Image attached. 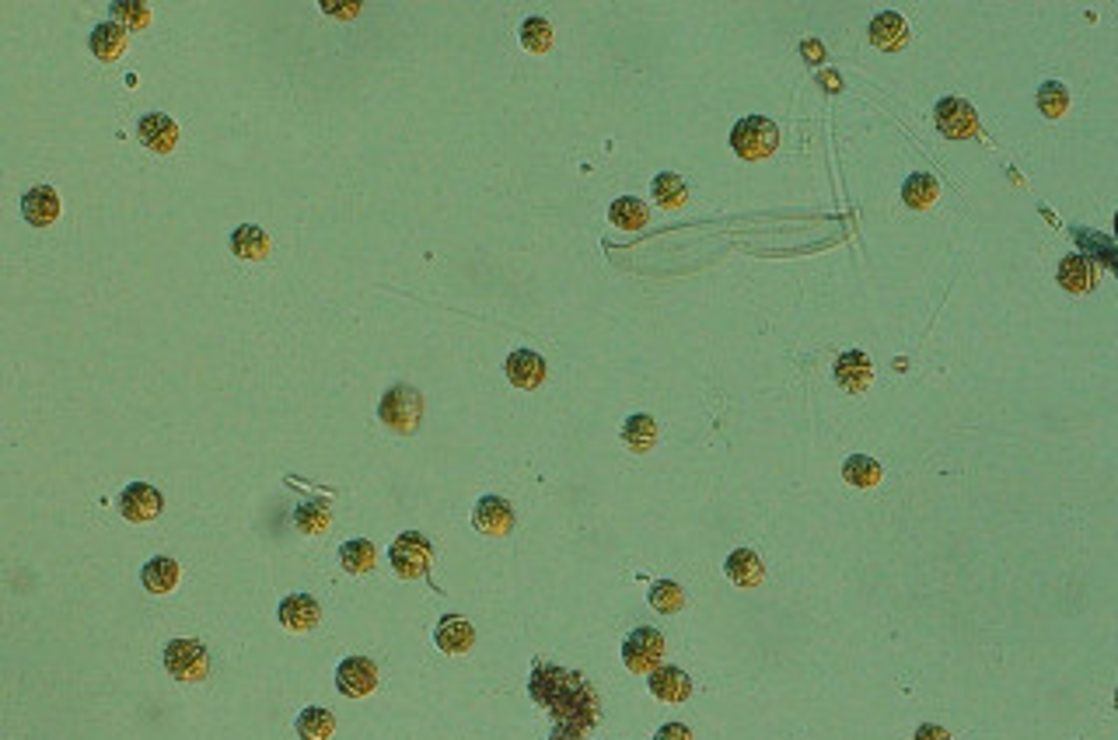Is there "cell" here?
<instances>
[{
    "label": "cell",
    "mask_w": 1118,
    "mask_h": 740,
    "mask_svg": "<svg viewBox=\"0 0 1118 740\" xmlns=\"http://www.w3.org/2000/svg\"><path fill=\"white\" fill-rule=\"evenodd\" d=\"M780 144V126L766 116H745L738 126L731 130V147L738 158L745 161H762L776 151Z\"/></svg>",
    "instance_id": "6da1fadb"
},
{
    "label": "cell",
    "mask_w": 1118,
    "mask_h": 740,
    "mask_svg": "<svg viewBox=\"0 0 1118 740\" xmlns=\"http://www.w3.org/2000/svg\"><path fill=\"white\" fill-rule=\"evenodd\" d=\"M378 416H381V423H385L388 430L413 433L416 426H420V419H423V398H420V391H413L409 384H395V388H388L385 395H381Z\"/></svg>",
    "instance_id": "7a4b0ae2"
},
{
    "label": "cell",
    "mask_w": 1118,
    "mask_h": 740,
    "mask_svg": "<svg viewBox=\"0 0 1118 740\" xmlns=\"http://www.w3.org/2000/svg\"><path fill=\"white\" fill-rule=\"evenodd\" d=\"M165 667L175 681L193 685V681H203L210 674V653L196 639H172L165 646Z\"/></svg>",
    "instance_id": "3957f363"
},
{
    "label": "cell",
    "mask_w": 1118,
    "mask_h": 740,
    "mask_svg": "<svg viewBox=\"0 0 1118 740\" xmlns=\"http://www.w3.org/2000/svg\"><path fill=\"white\" fill-rule=\"evenodd\" d=\"M661 657H664V636L657 629H650V625L633 629L626 636V643H622V660H626V667L633 674L657 671V667H661Z\"/></svg>",
    "instance_id": "277c9868"
},
{
    "label": "cell",
    "mask_w": 1118,
    "mask_h": 740,
    "mask_svg": "<svg viewBox=\"0 0 1118 740\" xmlns=\"http://www.w3.org/2000/svg\"><path fill=\"white\" fill-rule=\"evenodd\" d=\"M430 562H434V549L423 535L416 531H406L392 542V569L402 576V580H416V576L430 573Z\"/></svg>",
    "instance_id": "5b68a950"
},
{
    "label": "cell",
    "mask_w": 1118,
    "mask_h": 740,
    "mask_svg": "<svg viewBox=\"0 0 1118 740\" xmlns=\"http://www.w3.org/2000/svg\"><path fill=\"white\" fill-rule=\"evenodd\" d=\"M937 130L947 140H968L979 137V116L965 98H944L937 105Z\"/></svg>",
    "instance_id": "8992f818"
},
{
    "label": "cell",
    "mask_w": 1118,
    "mask_h": 740,
    "mask_svg": "<svg viewBox=\"0 0 1118 740\" xmlns=\"http://www.w3.org/2000/svg\"><path fill=\"white\" fill-rule=\"evenodd\" d=\"M336 688L346 699H364L378 688V667L367 657H346L336 667Z\"/></svg>",
    "instance_id": "52a82bcc"
},
{
    "label": "cell",
    "mask_w": 1118,
    "mask_h": 740,
    "mask_svg": "<svg viewBox=\"0 0 1118 740\" xmlns=\"http://www.w3.org/2000/svg\"><path fill=\"white\" fill-rule=\"evenodd\" d=\"M161 507H165V500H161L158 489L147 486V482H133V486H126L123 496H119V514L130 524L154 521V517L161 514Z\"/></svg>",
    "instance_id": "ba28073f"
},
{
    "label": "cell",
    "mask_w": 1118,
    "mask_h": 740,
    "mask_svg": "<svg viewBox=\"0 0 1118 740\" xmlns=\"http://www.w3.org/2000/svg\"><path fill=\"white\" fill-rule=\"evenodd\" d=\"M472 524H476V531H483V535H490V538L511 535V528H514L511 503H507L504 496H483V500L476 503V510H472Z\"/></svg>",
    "instance_id": "9c48e42d"
},
{
    "label": "cell",
    "mask_w": 1118,
    "mask_h": 740,
    "mask_svg": "<svg viewBox=\"0 0 1118 740\" xmlns=\"http://www.w3.org/2000/svg\"><path fill=\"white\" fill-rule=\"evenodd\" d=\"M280 625L287 632H311L318 622H322V608H318L315 597L308 594H290L280 601V611H277Z\"/></svg>",
    "instance_id": "30bf717a"
},
{
    "label": "cell",
    "mask_w": 1118,
    "mask_h": 740,
    "mask_svg": "<svg viewBox=\"0 0 1118 740\" xmlns=\"http://www.w3.org/2000/svg\"><path fill=\"white\" fill-rule=\"evenodd\" d=\"M137 140L147 147V151L168 154V151H175V144H179V126H175V119L161 116V112H151V116H144L137 123Z\"/></svg>",
    "instance_id": "8fae6325"
},
{
    "label": "cell",
    "mask_w": 1118,
    "mask_h": 740,
    "mask_svg": "<svg viewBox=\"0 0 1118 740\" xmlns=\"http://www.w3.org/2000/svg\"><path fill=\"white\" fill-rule=\"evenodd\" d=\"M650 695L661 702H685L692 695V678L682 667L661 664L657 671H650Z\"/></svg>",
    "instance_id": "7c38bea8"
},
{
    "label": "cell",
    "mask_w": 1118,
    "mask_h": 740,
    "mask_svg": "<svg viewBox=\"0 0 1118 740\" xmlns=\"http://www.w3.org/2000/svg\"><path fill=\"white\" fill-rule=\"evenodd\" d=\"M21 213L32 227H49L60 217V196L49 185H35L21 196Z\"/></svg>",
    "instance_id": "4fadbf2b"
},
{
    "label": "cell",
    "mask_w": 1118,
    "mask_h": 740,
    "mask_svg": "<svg viewBox=\"0 0 1118 740\" xmlns=\"http://www.w3.org/2000/svg\"><path fill=\"white\" fill-rule=\"evenodd\" d=\"M507 381L514 384V388H539L542 381H546V360L539 357L535 350H514L511 357H507Z\"/></svg>",
    "instance_id": "5bb4252c"
},
{
    "label": "cell",
    "mask_w": 1118,
    "mask_h": 740,
    "mask_svg": "<svg viewBox=\"0 0 1118 740\" xmlns=\"http://www.w3.org/2000/svg\"><path fill=\"white\" fill-rule=\"evenodd\" d=\"M434 639H437V646H441L444 653H451V657H462V653H469L472 643H476V629H472V622H465V618L444 615L441 622H437V629H434Z\"/></svg>",
    "instance_id": "9a60e30c"
},
{
    "label": "cell",
    "mask_w": 1118,
    "mask_h": 740,
    "mask_svg": "<svg viewBox=\"0 0 1118 740\" xmlns=\"http://www.w3.org/2000/svg\"><path fill=\"white\" fill-rule=\"evenodd\" d=\"M870 377H874V367H870V357L860 350H849L836 360V381L842 391L856 395V391H867Z\"/></svg>",
    "instance_id": "2e32d148"
},
{
    "label": "cell",
    "mask_w": 1118,
    "mask_h": 740,
    "mask_svg": "<svg viewBox=\"0 0 1118 740\" xmlns=\"http://www.w3.org/2000/svg\"><path fill=\"white\" fill-rule=\"evenodd\" d=\"M870 42H874L877 49H884V53H895V49H902L905 42H909V25H905V18L895 11L877 14V18L870 21Z\"/></svg>",
    "instance_id": "e0dca14e"
},
{
    "label": "cell",
    "mask_w": 1118,
    "mask_h": 740,
    "mask_svg": "<svg viewBox=\"0 0 1118 740\" xmlns=\"http://www.w3.org/2000/svg\"><path fill=\"white\" fill-rule=\"evenodd\" d=\"M724 573H727V580H731L734 587H759V583L766 580L762 559L752 549H738V552L727 555Z\"/></svg>",
    "instance_id": "ac0fdd59"
},
{
    "label": "cell",
    "mask_w": 1118,
    "mask_h": 740,
    "mask_svg": "<svg viewBox=\"0 0 1118 740\" xmlns=\"http://www.w3.org/2000/svg\"><path fill=\"white\" fill-rule=\"evenodd\" d=\"M88 46H91V53H95V60H102V63L119 60L126 49V28L116 25V21H102V25L91 32Z\"/></svg>",
    "instance_id": "d6986e66"
},
{
    "label": "cell",
    "mask_w": 1118,
    "mask_h": 740,
    "mask_svg": "<svg viewBox=\"0 0 1118 740\" xmlns=\"http://www.w3.org/2000/svg\"><path fill=\"white\" fill-rule=\"evenodd\" d=\"M179 562L168 559V555H158V559L144 562V569H140V580H144V587L151 590V594H168V590L179 587Z\"/></svg>",
    "instance_id": "ffe728a7"
},
{
    "label": "cell",
    "mask_w": 1118,
    "mask_h": 740,
    "mask_svg": "<svg viewBox=\"0 0 1118 740\" xmlns=\"http://www.w3.org/2000/svg\"><path fill=\"white\" fill-rule=\"evenodd\" d=\"M231 252L245 262H259L270 255V234L256 224H242L235 234H231Z\"/></svg>",
    "instance_id": "44dd1931"
},
{
    "label": "cell",
    "mask_w": 1118,
    "mask_h": 740,
    "mask_svg": "<svg viewBox=\"0 0 1118 740\" xmlns=\"http://www.w3.org/2000/svg\"><path fill=\"white\" fill-rule=\"evenodd\" d=\"M294 730H297V737L301 740H329L332 734H336V716L322 706H308L301 716H297Z\"/></svg>",
    "instance_id": "7402d4cb"
},
{
    "label": "cell",
    "mask_w": 1118,
    "mask_h": 740,
    "mask_svg": "<svg viewBox=\"0 0 1118 740\" xmlns=\"http://www.w3.org/2000/svg\"><path fill=\"white\" fill-rule=\"evenodd\" d=\"M622 440H626L629 451L647 454L650 447L657 444V423H654V416H647V412H636V416H629L626 426H622Z\"/></svg>",
    "instance_id": "603a6c76"
},
{
    "label": "cell",
    "mask_w": 1118,
    "mask_h": 740,
    "mask_svg": "<svg viewBox=\"0 0 1118 740\" xmlns=\"http://www.w3.org/2000/svg\"><path fill=\"white\" fill-rule=\"evenodd\" d=\"M374 562H378V552H374V545L367 538H353V542H343V549H339V566L353 576L371 573Z\"/></svg>",
    "instance_id": "cb8c5ba5"
},
{
    "label": "cell",
    "mask_w": 1118,
    "mask_h": 740,
    "mask_svg": "<svg viewBox=\"0 0 1118 740\" xmlns=\"http://www.w3.org/2000/svg\"><path fill=\"white\" fill-rule=\"evenodd\" d=\"M329 521H332V510H329V503H322V500H304L301 507L294 510V524L301 535H325V531H329Z\"/></svg>",
    "instance_id": "d4e9b609"
},
{
    "label": "cell",
    "mask_w": 1118,
    "mask_h": 740,
    "mask_svg": "<svg viewBox=\"0 0 1118 740\" xmlns=\"http://www.w3.org/2000/svg\"><path fill=\"white\" fill-rule=\"evenodd\" d=\"M881 475H884L881 465H877L874 458H867V454H853V458H846V465H842V479L856 489H874L877 482H881Z\"/></svg>",
    "instance_id": "484cf974"
},
{
    "label": "cell",
    "mask_w": 1118,
    "mask_h": 740,
    "mask_svg": "<svg viewBox=\"0 0 1118 740\" xmlns=\"http://www.w3.org/2000/svg\"><path fill=\"white\" fill-rule=\"evenodd\" d=\"M1059 283H1063L1070 294H1087V290L1094 287L1091 262L1080 259V255H1070V259H1063V266H1059Z\"/></svg>",
    "instance_id": "4316f807"
},
{
    "label": "cell",
    "mask_w": 1118,
    "mask_h": 740,
    "mask_svg": "<svg viewBox=\"0 0 1118 740\" xmlns=\"http://www.w3.org/2000/svg\"><path fill=\"white\" fill-rule=\"evenodd\" d=\"M608 217H612V224L622 227V231H640V227L647 224V206L633 196H622L608 206Z\"/></svg>",
    "instance_id": "83f0119b"
},
{
    "label": "cell",
    "mask_w": 1118,
    "mask_h": 740,
    "mask_svg": "<svg viewBox=\"0 0 1118 740\" xmlns=\"http://www.w3.org/2000/svg\"><path fill=\"white\" fill-rule=\"evenodd\" d=\"M937 196H940V185H937V179H933V175H926V172L912 175V179L905 182V189H902V199L912 206V210H926V206L937 203Z\"/></svg>",
    "instance_id": "f1b7e54d"
},
{
    "label": "cell",
    "mask_w": 1118,
    "mask_h": 740,
    "mask_svg": "<svg viewBox=\"0 0 1118 740\" xmlns=\"http://www.w3.org/2000/svg\"><path fill=\"white\" fill-rule=\"evenodd\" d=\"M650 604H654L661 615H675V611L685 608V590L682 583L675 580H657L654 587H650Z\"/></svg>",
    "instance_id": "f546056e"
},
{
    "label": "cell",
    "mask_w": 1118,
    "mask_h": 740,
    "mask_svg": "<svg viewBox=\"0 0 1118 740\" xmlns=\"http://www.w3.org/2000/svg\"><path fill=\"white\" fill-rule=\"evenodd\" d=\"M521 46L528 49V53H549V46H553V25H549L546 18H525V25H521Z\"/></svg>",
    "instance_id": "4dcf8cb0"
},
{
    "label": "cell",
    "mask_w": 1118,
    "mask_h": 740,
    "mask_svg": "<svg viewBox=\"0 0 1118 740\" xmlns=\"http://www.w3.org/2000/svg\"><path fill=\"white\" fill-rule=\"evenodd\" d=\"M1038 109H1042L1049 119H1059L1066 109H1070V91H1066L1059 81H1045L1042 91H1038Z\"/></svg>",
    "instance_id": "1f68e13d"
},
{
    "label": "cell",
    "mask_w": 1118,
    "mask_h": 740,
    "mask_svg": "<svg viewBox=\"0 0 1118 740\" xmlns=\"http://www.w3.org/2000/svg\"><path fill=\"white\" fill-rule=\"evenodd\" d=\"M685 196H689V189H685V182L678 179V175H671V172H664V175H657L654 179V199L661 206H682L685 203Z\"/></svg>",
    "instance_id": "d6a6232c"
},
{
    "label": "cell",
    "mask_w": 1118,
    "mask_h": 740,
    "mask_svg": "<svg viewBox=\"0 0 1118 740\" xmlns=\"http://www.w3.org/2000/svg\"><path fill=\"white\" fill-rule=\"evenodd\" d=\"M109 14L116 18V25H126V28H147V25H151V7H147V4H130V0H119V4L109 7Z\"/></svg>",
    "instance_id": "836d02e7"
},
{
    "label": "cell",
    "mask_w": 1118,
    "mask_h": 740,
    "mask_svg": "<svg viewBox=\"0 0 1118 740\" xmlns=\"http://www.w3.org/2000/svg\"><path fill=\"white\" fill-rule=\"evenodd\" d=\"M654 740H692V734H689V727H682V723H664V727L654 734Z\"/></svg>",
    "instance_id": "e575fe53"
},
{
    "label": "cell",
    "mask_w": 1118,
    "mask_h": 740,
    "mask_svg": "<svg viewBox=\"0 0 1118 740\" xmlns=\"http://www.w3.org/2000/svg\"><path fill=\"white\" fill-rule=\"evenodd\" d=\"M912 740H951L944 727H937V723H923V727L912 734Z\"/></svg>",
    "instance_id": "d590c367"
}]
</instances>
